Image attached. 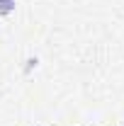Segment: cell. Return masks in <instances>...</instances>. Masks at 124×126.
<instances>
[{
  "instance_id": "6da1fadb",
  "label": "cell",
  "mask_w": 124,
  "mask_h": 126,
  "mask_svg": "<svg viewBox=\"0 0 124 126\" xmlns=\"http://www.w3.org/2000/svg\"><path fill=\"white\" fill-rule=\"evenodd\" d=\"M15 10V0H0V15H10Z\"/></svg>"
}]
</instances>
